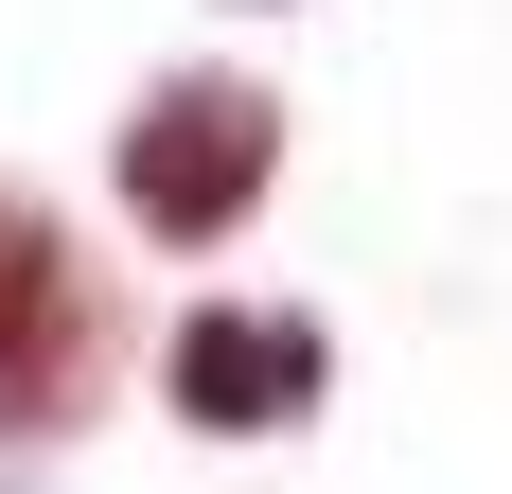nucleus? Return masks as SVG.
<instances>
[{
	"instance_id": "2",
	"label": "nucleus",
	"mask_w": 512,
	"mask_h": 494,
	"mask_svg": "<svg viewBox=\"0 0 512 494\" xmlns=\"http://www.w3.org/2000/svg\"><path fill=\"white\" fill-rule=\"evenodd\" d=\"M318 389H336V336L301 300H195L159 336V406L195 442H283V424H318Z\"/></svg>"
},
{
	"instance_id": "3",
	"label": "nucleus",
	"mask_w": 512,
	"mask_h": 494,
	"mask_svg": "<svg viewBox=\"0 0 512 494\" xmlns=\"http://www.w3.org/2000/svg\"><path fill=\"white\" fill-rule=\"evenodd\" d=\"M89 265H71V230H53L36 195H0V424H71L89 406Z\"/></svg>"
},
{
	"instance_id": "1",
	"label": "nucleus",
	"mask_w": 512,
	"mask_h": 494,
	"mask_svg": "<svg viewBox=\"0 0 512 494\" xmlns=\"http://www.w3.org/2000/svg\"><path fill=\"white\" fill-rule=\"evenodd\" d=\"M124 230L142 247H230L265 195H283V89H248V71H159L142 106H124Z\"/></svg>"
}]
</instances>
